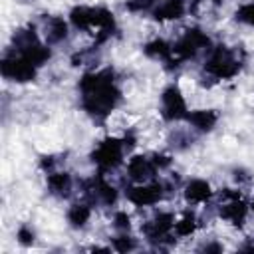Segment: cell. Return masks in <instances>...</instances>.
Here are the masks:
<instances>
[{
  "label": "cell",
  "mask_w": 254,
  "mask_h": 254,
  "mask_svg": "<svg viewBox=\"0 0 254 254\" xmlns=\"http://www.w3.org/2000/svg\"><path fill=\"white\" fill-rule=\"evenodd\" d=\"M79 91H81L83 109L97 119H103L119 103V97H121L113 81V69L85 73L79 81Z\"/></svg>",
  "instance_id": "obj_1"
},
{
  "label": "cell",
  "mask_w": 254,
  "mask_h": 254,
  "mask_svg": "<svg viewBox=\"0 0 254 254\" xmlns=\"http://www.w3.org/2000/svg\"><path fill=\"white\" fill-rule=\"evenodd\" d=\"M206 73H210L214 79H228L232 75L238 73L240 69V60L236 58V54L224 46H218L210 52L206 64H204Z\"/></svg>",
  "instance_id": "obj_2"
},
{
  "label": "cell",
  "mask_w": 254,
  "mask_h": 254,
  "mask_svg": "<svg viewBox=\"0 0 254 254\" xmlns=\"http://www.w3.org/2000/svg\"><path fill=\"white\" fill-rule=\"evenodd\" d=\"M210 46V40L204 32L192 28V30H187L185 36L173 46V60L169 64L175 62V65L181 62V60H189V58H194L200 50L208 48Z\"/></svg>",
  "instance_id": "obj_3"
},
{
  "label": "cell",
  "mask_w": 254,
  "mask_h": 254,
  "mask_svg": "<svg viewBox=\"0 0 254 254\" xmlns=\"http://www.w3.org/2000/svg\"><path fill=\"white\" fill-rule=\"evenodd\" d=\"M123 147H125L123 141H119L115 137H107V139H103L95 147V151L91 153V161L101 171H111V169H115L121 163V159H123Z\"/></svg>",
  "instance_id": "obj_4"
},
{
  "label": "cell",
  "mask_w": 254,
  "mask_h": 254,
  "mask_svg": "<svg viewBox=\"0 0 254 254\" xmlns=\"http://www.w3.org/2000/svg\"><path fill=\"white\" fill-rule=\"evenodd\" d=\"M36 67L28 58L22 54H10L2 60V75L12 79V81H32L36 77Z\"/></svg>",
  "instance_id": "obj_5"
},
{
  "label": "cell",
  "mask_w": 254,
  "mask_h": 254,
  "mask_svg": "<svg viewBox=\"0 0 254 254\" xmlns=\"http://www.w3.org/2000/svg\"><path fill=\"white\" fill-rule=\"evenodd\" d=\"M161 109H163V117L169 121H177V119L187 117V103H185V97L177 85H169L163 91Z\"/></svg>",
  "instance_id": "obj_6"
},
{
  "label": "cell",
  "mask_w": 254,
  "mask_h": 254,
  "mask_svg": "<svg viewBox=\"0 0 254 254\" xmlns=\"http://www.w3.org/2000/svg\"><path fill=\"white\" fill-rule=\"evenodd\" d=\"M163 196V187L153 183V185H143L139 183L137 187H129L127 189V198L137 204V206H149V204H155L159 202Z\"/></svg>",
  "instance_id": "obj_7"
},
{
  "label": "cell",
  "mask_w": 254,
  "mask_h": 254,
  "mask_svg": "<svg viewBox=\"0 0 254 254\" xmlns=\"http://www.w3.org/2000/svg\"><path fill=\"white\" fill-rule=\"evenodd\" d=\"M173 226H175L173 214H171V212H159L151 222H147V224L143 226V232H145V236H147L149 240L161 242V240L169 238Z\"/></svg>",
  "instance_id": "obj_8"
},
{
  "label": "cell",
  "mask_w": 254,
  "mask_h": 254,
  "mask_svg": "<svg viewBox=\"0 0 254 254\" xmlns=\"http://www.w3.org/2000/svg\"><path fill=\"white\" fill-rule=\"evenodd\" d=\"M248 206L242 200V196H232V198H224V202L220 204V216L224 220H228L230 224L242 226L244 218H246Z\"/></svg>",
  "instance_id": "obj_9"
},
{
  "label": "cell",
  "mask_w": 254,
  "mask_h": 254,
  "mask_svg": "<svg viewBox=\"0 0 254 254\" xmlns=\"http://www.w3.org/2000/svg\"><path fill=\"white\" fill-rule=\"evenodd\" d=\"M155 171H157L155 163H153L151 159L143 157V155H135V157H131L129 163H127V173H129V177H131L135 183H145V181H149V179L155 175Z\"/></svg>",
  "instance_id": "obj_10"
},
{
  "label": "cell",
  "mask_w": 254,
  "mask_h": 254,
  "mask_svg": "<svg viewBox=\"0 0 254 254\" xmlns=\"http://www.w3.org/2000/svg\"><path fill=\"white\" fill-rule=\"evenodd\" d=\"M87 190H89L87 194H89L93 200L101 202V204H113L115 198H117V190H115L103 177L93 179V181L87 185Z\"/></svg>",
  "instance_id": "obj_11"
},
{
  "label": "cell",
  "mask_w": 254,
  "mask_h": 254,
  "mask_svg": "<svg viewBox=\"0 0 254 254\" xmlns=\"http://www.w3.org/2000/svg\"><path fill=\"white\" fill-rule=\"evenodd\" d=\"M210 196H212L210 185H208L206 181H202V179H192V181L187 183V187H185V198H187L190 204L206 202Z\"/></svg>",
  "instance_id": "obj_12"
},
{
  "label": "cell",
  "mask_w": 254,
  "mask_h": 254,
  "mask_svg": "<svg viewBox=\"0 0 254 254\" xmlns=\"http://www.w3.org/2000/svg\"><path fill=\"white\" fill-rule=\"evenodd\" d=\"M187 121L198 131H210L218 121V113L214 109H196L187 113Z\"/></svg>",
  "instance_id": "obj_13"
},
{
  "label": "cell",
  "mask_w": 254,
  "mask_h": 254,
  "mask_svg": "<svg viewBox=\"0 0 254 254\" xmlns=\"http://www.w3.org/2000/svg\"><path fill=\"white\" fill-rule=\"evenodd\" d=\"M183 14H185V0H165V2H161L153 10L155 20H159V22H163V20H177Z\"/></svg>",
  "instance_id": "obj_14"
},
{
  "label": "cell",
  "mask_w": 254,
  "mask_h": 254,
  "mask_svg": "<svg viewBox=\"0 0 254 254\" xmlns=\"http://www.w3.org/2000/svg\"><path fill=\"white\" fill-rule=\"evenodd\" d=\"M48 189L58 196H67L71 190V177L67 173H50Z\"/></svg>",
  "instance_id": "obj_15"
},
{
  "label": "cell",
  "mask_w": 254,
  "mask_h": 254,
  "mask_svg": "<svg viewBox=\"0 0 254 254\" xmlns=\"http://www.w3.org/2000/svg\"><path fill=\"white\" fill-rule=\"evenodd\" d=\"M69 20L77 30H93V8L75 6L69 12Z\"/></svg>",
  "instance_id": "obj_16"
},
{
  "label": "cell",
  "mask_w": 254,
  "mask_h": 254,
  "mask_svg": "<svg viewBox=\"0 0 254 254\" xmlns=\"http://www.w3.org/2000/svg\"><path fill=\"white\" fill-rule=\"evenodd\" d=\"M145 54L149 58H155V60H165V62H171L173 60V46H169L165 40L157 38L153 42H149L145 46Z\"/></svg>",
  "instance_id": "obj_17"
},
{
  "label": "cell",
  "mask_w": 254,
  "mask_h": 254,
  "mask_svg": "<svg viewBox=\"0 0 254 254\" xmlns=\"http://www.w3.org/2000/svg\"><path fill=\"white\" fill-rule=\"evenodd\" d=\"M46 36H48V42L50 44H56V42H62L65 36H67V24L64 22V18H50L46 22Z\"/></svg>",
  "instance_id": "obj_18"
},
{
  "label": "cell",
  "mask_w": 254,
  "mask_h": 254,
  "mask_svg": "<svg viewBox=\"0 0 254 254\" xmlns=\"http://www.w3.org/2000/svg\"><path fill=\"white\" fill-rule=\"evenodd\" d=\"M91 216V208L83 202L79 204H73L69 210H67V220L73 224V226H83Z\"/></svg>",
  "instance_id": "obj_19"
},
{
  "label": "cell",
  "mask_w": 254,
  "mask_h": 254,
  "mask_svg": "<svg viewBox=\"0 0 254 254\" xmlns=\"http://www.w3.org/2000/svg\"><path fill=\"white\" fill-rule=\"evenodd\" d=\"M196 230V216L192 212H185L179 222H175L177 236H190Z\"/></svg>",
  "instance_id": "obj_20"
},
{
  "label": "cell",
  "mask_w": 254,
  "mask_h": 254,
  "mask_svg": "<svg viewBox=\"0 0 254 254\" xmlns=\"http://www.w3.org/2000/svg\"><path fill=\"white\" fill-rule=\"evenodd\" d=\"M236 20L248 26H254V2H246L236 10Z\"/></svg>",
  "instance_id": "obj_21"
},
{
  "label": "cell",
  "mask_w": 254,
  "mask_h": 254,
  "mask_svg": "<svg viewBox=\"0 0 254 254\" xmlns=\"http://www.w3.org/2000/svg\"><path fill=\"white\" fill-rule=\"evenodd\" d=\"M155 2H157V0H127L125 8H127L129 12H145V10L153 8Z\"/></svg>",
  "instance_id": "obj_22"
},
{
  "label": "cell",
  "mask_w": 254,
  "mask_h": 254,
  "mask_svg": "<svg viewBox=\"0 0 254 254\" xmlns=\"http://www.w3.org/2000/svg\"><path fill=\"white\" fill-rule=\"evenodd\" d=\"M113 248L119 250V252H129V250L135 248V240L131 236H117L113 240Z\"/></svg>",
  "instance_id": "obj_23"
},
{
  "label": "cell",
  "mask_w": 254,
  "mask_h": 254,
  "mask_svg": "<svg viewBox=\"0 0 254 254\" xmlns=\"http://www.w3.org/2000/svg\"><path fill=\"white\" fill-rule=\"evenodd\" d=\"M113 226L117 228V230H129V226H131V220H129V216H127V212H117L115 216H113Z\"/></svg>",
  "instance_id": "obj_24"
},
{
  "label": "cell",
  "mask_w": 254,
  "mask_h": 254,
  "mask_svg": "<svg viewBox=\"0 0 254 254\" xmlns=\"http://www.w3.org/2000/svg\"><path fill=\"white\" fill-rule=\"evenodd\" d=\"M16 236H18V242L24 244V246H28V244L34 242V232H32V228H28V226H20Z\"/></svg>",
  "instance_id": "obj_25"
},
{
  "label": "cell",
  "mask_w": 254,
  "mask_h": 254,
  "mask_svg": "<svg viewBox=\"0 0 254 254\" xmlns=\"http://www.w3.org/2000/svg\"><path fill=\"white\" fill-rule=\"evenodd\" d=\"M151 161L155 163L157 169H165V167H169V163H171V159H169V157H163V155H155Z\"/></svg>",
  "instance_id": "obj_26"
},
{
  "label": "cell",
  "mask_w": 254,
  "mask_h": 254,
  "mask_svg": "<svg viewBox=\"0 0 254 254\" xmlns=\"http://www.w3.org/2000/svg\"><path fill=\"white\" fill-rule=\"evenodd\" d=\"M204 250H206V252H210V250L218 252V250H222V246H218V244H208V246H204Z\"/></svg>",
  "instance_id": "obj_27"
},
{
  "label": "cell",
  "mask_w": 254,
  "mask_h": 254,
  "mask_svg": "<svg viewBox=\"0 0 254 254\" xmlns=\"http://www.w3.org/2000/svg\"><path fill=\"white\" fill-rule=\"evenodd\" d=\"M212 2H214V4H220V2H222V0H212Z\"/></svg>",
  "instance_id": "obj_28"
},
{
  "label": "cell",
  "mask_w": 254,
  "mask_h": 254,
  "mask_svg": "<svg viewBox=\"0 0 254 254\" xmlns=\"http://www.w3.org/2000/svg\"><path fill=\"white\" fill-rule=\"evenodd\" d=\"M252 210H254V202H252Z\"/></svg>",
  "instance_id": "obj_29"
}]
</instances>
